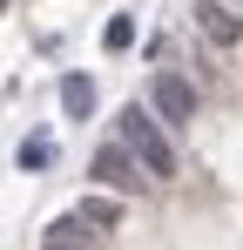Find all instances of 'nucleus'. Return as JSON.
Returning <instances> with one entry per match:
<instances>
[{
	"instance_id": "0eeeda50",
	"label": "nucleus",
	"mask_w": 243,
	"mask_h": 250,
	"mask_svg": "<svg viewBox=\"0 0 243 250\" xmlns=\"http://www.w3.org/2000/svg\"><path fill=\"white\" fill-rule=\"evenodd\" d=\"M54 163V142H47V135H27V142H20V169H47Z\"/></svg>"
},
{
	"instance_id": "423d86ee",
	"label": "nucleus",
	"mask_w": 243,
	"mask_h": 250,
	"mask_svg": "<svg viewBox=\"0 0 243 250\" xmlns=\"http://www.w3.org/2000/svg\"><path fill=\"white\" fill-rule=\"evenodd\" d=\"M88 108H95V82H88V75H68V82H61V115L81 122Z\"/></svg>"
},
{
	"instance_id": "f03ea898",
	"label": "nucleus",
	"mask_w": 243,
	"mask_h": 250,
	"mask_svg": "<svg viewBox=\"0 0 243 250\" xmlns=\"http://www.w3.org/2000/svg\"><path fill=\"white\" fill-rule=\"evenodd\" d=\"M149 108H156L162 128H189V122H196V82L176 75V68H156V82H149Z\"/></svg>"
},
{
	"instance_id": "7ed1b4c3",
	"label": "nucleus",
	"mask_w": 243,
	"mask_h": 250,
	"mask_svg": "<svg viewBox=\"0 0 243 250\" xmlns=\"http://www.w3.org/2000/svg\"><path fill=\"white\" fill-rule=\"evenodd\" d=\"M88 176H95V183H101L108 196H135V189L149 183V169L135 163V156H128L122 142H101V149L88 156Z\"/></svg>"
},
{
	"instance_id": "20e7f679",
	"label": "nucleus",
	"mask_w": 243,
	"mask_h": 250,
	"mask_svg": "<svg viewBox=\"0 0 243 250\" xmlns=\"http://www.w3.org/2000/svg\"><path fill=\"white\" fill-rule=\"evenodd\" d=\"M189 14H196V27H202L209 47H237L243 41V14L230 0H189Z\"/></svg>"
},
{
	"instance_id": "f257e3e1",
	"label": "nucleus",
	"mask_w": 243,
	"mask_h": 250,
	"mask_svg": "<svg viewBox=\"0 0 243 250\" xmlns=\"http://www.w3.org/2000/svg\"><path fill=\"white\" fill-rule=\"evenodd\" d=\"M115 142L149 169V183H169V176H176V142H169V128L156 122V108L128 102V108L115 115Z\"/></svg>"
},
{
	"instance_id": "6e6552de",
	"label": "nucleus",
	"mask_w": 243,
	"mask_h": 250,
	"mask_svg": "<svg viewBox=\"0 0 243 250\" xmlns=\"http://www.w3.org/2000/svg\"><path fill=\"white\" fill-rule=\"evenodd\" d=\"M128 41H135V21H128V14H115V21L101 27V47H108V54H122Z\"/></svg>"
},
{
	"instance_id": "39448f33",
	"label": "nucleus",
	"mask_w": 243,
	"mask_h": 250,
	"mask_svg": "<svg viewBox=\"0 0 243 250\" xmlns=\"http://www.w3.org/2000/svg\"><path fill=\"white\" fill-rule=\"evenodd\" d=\"M75 216L88 223V230H115V223H122V196H108V189H88Z\"/></svg>"
},
{
	"instance_id": "1a4fd4ad",
	"label": "nucleus",
	"mask_w": 243,
	"mask_h": 250,
	"mask_svg": "<svg viewBox=\"0 0 243 250\" xmlns=\"http://www.w3.org/2000/svg\"><path fill=\"white\" fill-rule=\"evenodd\" d=\"M40 250H88V237H40Z\"/></svg>"
}]
</instances>
